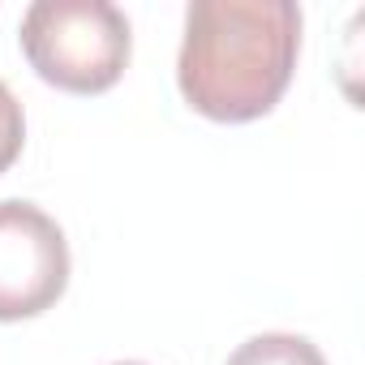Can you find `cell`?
Returning <instances> with one entry per match:
<instances>
[{"instance_id":"cell-1","label":"cell","mask_w":365,"mask_h":365,"mask_svg":"<svg viewBox=\"0 0 365 365\" xmlns=\"http://www.w3.org/2000/svg\"><path fill=\"white\" fill-rule=\"evenodd\" d=\"M301 56V9L292 0H194L176 56L185 103L220 125L267 116Z\"/></svg>"},{"instance_id":"cell-2","label":"cell","mask_w":365,"mask_h":365,"mask_svg":"<svg viewBox=\"0 0 365 365\" xmlns=\"http://www.w3.org/2000/svg\"><path fill=\"white\" fill-rule=\"evenodd\" d=\"M18 43L26 65L69 95L112 91L133 52L129 18L112 0H35L22 14Z\"/></svg>"},{"instance_id":"cell-3","label":"cell","mask_w":365,"mask_h":365,"mask_svg":"<svg viewBox=\"0 0 365 365\" xmlns=\"http://www.w3.org/2000/svg\"><path fill=\"white\" fill-rule=\"evenodd\" d=\"M69 288V241L61 224L22 198H0V322L48 314Z\"/></svg>"},{"instance_id":"cell-4","label":"cell","mask_w":365,"mask_h":365,"mask_svg":"<svg viewBox=\"0 0 365 365\" xmlns=\"http://www.w3.org/2000/svg\"><path fill=\"white\" fill-rule=\"evenodd\" d=\"M228 365H327V356L318 352V344H309L305 335L292 331H262L254 339H245Z\"/></svg>"},{"instance_id":"cell-5","label":"cell","mask_w":365,"mask_h":365,"mask_svg":"<svg viewBox=\"0 0 365 365\" xmlns=\"http://www.w3.org/2000/svg\"><path fill=\"white\" fill-rule=\"evenodd\" d=\"M22 146H26V112L18 103V95L0 82V172H9L18 163Z\"/></svg>"},{"instance_id":"cell-6","label":"cell","mask_w":365,"mask_h":365,"mask_svg":"<svg viewBox=\"0 0 365 365\" xmlns=\"http://www.w3.org/2000/svg\"><path fill=\"white\" fill-rule=\"evenodd\" d=\"M112 365H146V361H112Z\"/></svg>"}]
</instances>
